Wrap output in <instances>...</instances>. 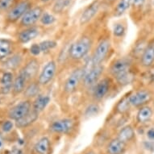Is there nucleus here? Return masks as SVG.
Masks as SVG:
<instances>
[{
    "mask_svg": "<svg viewBox=\"0 0 154 154\" xmlns=\"http://www.w3.org/2000/svg\"><path fill=\"white\" fill-rule=\"evenodd\" d=\"M91 40L87 36H83L72 45L69 50V55L75 61L81 60L89 53L91 47Z\"/></svg>",
    "mask_w": 154,
    "mask_h": 154,
    "instance_id": "1",
    "label": "nucleus"
},
{
    "mask_svg": "<svg viewBox=\"0 0 154 154\" xmlns=\"http://www.w3.org/2000/svg\"><path fill=\"white\" fill-rule=\"evenodd\" d=\"M84 68H78L73 70L66 79L64 85V91L66 93L71 94L76 91L82 80H83Z\"/></svg>",
    "mask_w": 154,
    "mask_h": 154,
    "instance_id": "2",
    "label": "nucleus"
},
{
    "mask_svg": "<svg viewBox=\"0 0 154 154\" xmlns=\"http://www.w3.org/2000/svg\"><path fill=\"white\" fill-rule=\"evenodd\" d=\"M32 8V3L28 0H24L11 8L8 13V20L15 22L25 15V13Z\"/></svg>",
    "mask_w": 154,
    "mask_h": 154,
    "instance_id": "3",
    "label": "nucleus"
},
{
    "mask_svg": "<svg viewBox=\"0 0 154 154\" xmlns=\"http://www.w3.org/2000/svg\"><path fill=\"white\" fill-rule=\"evenodd\" d=\"M111 48V42L107 39H104L99 42V44L95 48V51L91 58L94 66H99L106 58Z\"/></svg>",
    "mask_w": 154,
    "mask_h": 154,
    "instance_id": "4",
    "label": "nucleus"
},
{
    "mask_svg": "<svg viewBox=\"0 0 154 154\" xmlns=\"http://www.w3.org/2000/svg\"><path fill=\"white\" fill-rule=\"evenodd\" d=\"M43 13V8L41 7L37 6L35 8H31L30 10L28 11L25 13V15L21 18L20 24L23 27H27V28L32 27L34 24H35L41 20Z\"/></svg>",
    "mask_w": 154,
    "mask_h": 154,
    "instance_id": "5",
    "label": "nucleus"
},
{
    "mask_svg": "<svg viewBox=\"0 0 154 154\" xmlns=\"http://www.w3.org/2000/svg\"><path fill=\"white\" fill-rule=\"evenodd\" d=\"M31 108H32V104L30 101L28 100L22 101L11 108L8 112V116L13 120L17 121L19 119H21L26 116L32 111Z\"/></svg>",
    "mask_w": 154,
    "mask_h": 154,
    "instance_id": "6",
    "label": "nucleus"
},
{
    "mask_svg": "<svg viewBox=\"0 0 154 154\" xmlns=\"http://www.w3.org/2000/svg\"><path fill=\"white\" fill-rule=\"evenodd\" d=\"M104 67L102 65L94 66L92 68L88 69L84 73L83 83L86 86H92L98 83L99 78L101 77L102 73H103Z\"/></svg>",
    "mask_w": 154,
    "mask_h": 154,
    "instance_id": "7",
    "label": "nucleus"
},
{
    "mask_svg": "<svg viewBox=\"0 0 154 154\" xmlns=\"http://www.w3.org/2000/svg\"><path fill=\"white\" fill-rule=\"evenodd\" d=\"M56 69H57V66H56L55 61H48L45 66L38 78V83L41 86H45L49 83L55 75Z\"/></svg>",
    "mask_w": 154,
    "mask_h": 154,
    "instance_id": "8",
    "label": "nucleus"
},
{
    "mask_svg": "<svg viewBox=\"0 0 154 154\" xmlns=\"http://www.w3.org/2000/svg\"><path fill=\"white\" fill-rule=\"evenodd\" d=\"M101 6V2L100 0H94L87 8L83 11L82 13L80 19H79V23L81 25H84L89 23L90 21L93 19L97 13L99 12V8Z\"/></svg>",
    "mask_w": 154,
    "mask_h": 154,
    "instance_id": "9",
    "label": "nucleus"
},
{
    "mask_svg": "<svg viewBox=\"0 0 154 154\" xmlns=\"http://www.w3.org/2000/svg\"><path fill=\"white\" fill-rule=\"evenodd\" d=\"M74 124L71 119H61L53 121L50 125V130L53 132L67 134L73 128Z\"/></svg>",
    "mask_w": 154,
    "mask_h": 154,
    "instance_id": "10",
    "label": "nucleus"
},
{
    "mask_svg": "<svg viewBox=\"0 0 154 154\" xmlns=\"http://www.w3.org/2000/svg\"><path fill=\"white\" fill-rule=\"evenodd\" d=\"M130 61L124 58L118 59L115 61L110 68V72L112 75L117 79L125 73H128L130 69Z\"/></svg>",
    "mask_w": 154,
    "mask_h": 154,
    "instance_id": "11",
    "label": "nucleus"
},
{
    "mask_svg": "<svg viewBox=\"0 0 154 154\" xmlns=\"http://www.w3.org/2000/svg\"><path fill=\"white\" fill-rule=\"evenodd\" d=\"M150 98H151L150 94L147 91L143 90V91H137L131 96H129V102L132 106H140L149 102Z\"/></svg>",
    "mask_w": 154,
    "mask_h": 154,
    "instance_id": "12",
    "label": "nucleus"
},
{
    "mask_svg": "<svg viewBox=\"0 0 154 154\" xmlns=\"http://www.w3.org/2000/svg\"><path fill=\"white\" fill-rule=\"evenodd\" d=\"M39 33H40L39 29L36 27L32 26V27H29V28L22 31L18 35V39L20 43H28L37 37L39 35Z\"/></svg>",
    "mask_w": 154,
    "mask_h": 154,
    "instance_id": "13",
    "label": "nucleus"
},
{
    "mask_svg": "<svg viewBox=\"0 0 154 154\" xmlns=\"http://www.w3.org/2000/svg\"><path fill=\"white\" fill-rule=\"evenodd\" d=\"M110 89V80L108 79H104L99 82L95 86L94 91V96L96 99L100 100L103 99L106 94L108 93Z\"/></svg>",
    "mask_w": 154,
    "mask_h": 154,
    "instance_id": "14",
    "label": "nucleus"
},
{
    "mask_svg": "<svg viewBox=\"0 0 154 154\" xmlns=\"http://www.w3.org/2000/svg\"><path fill=\"white\" fill-rule=\"evenodd\" d=\"M38 117H39V113L32 110L26 116L15 122V126L19 128H23L26 127L30 126L31 124H32L34 122L37 120Z\"/></svg>",
    "mask_w": 154,
    "mask_h": 154,
    "instance_id": "15",
    "label": "nucleus"
},
{
    "mask_svg": "<svg viewBox=\"0 0 154 154\" xmlns=\"http://www.w3.org/2000/svg\"><path fill=\"white\" fill-rule=\"evenodd\" d=\"M34 150L37 154H49L51 150L50 140L48 137H44L35 143Z\"/></svg>",
    "mask_w": 154,
    "mask_h": 154,
    "instance_id": "16",
    "label": "nucleus"
},
{
    "mask_svg": "<svg viewBox=\"0 0 154 154\" xmlns=\"http://www.w3.org/2000/svg\"><path fill=\"white\" fill-rule=\"evenodd\" d=\"M28 81V79L26 78V76L22 72L19 73V75L15 78L14 82H13L12 91H14V93L20 94L24 91L25 88L27 87L26 85H27Z\"/></svg>",
    "mask_w": 154,
    "mask_h": 154,
    "instance_id": "17",
    "label": "nucleus"
},
{
    "mask_svg": "<svg viewBox=\"0 0 154 154\" xmlns=\"http://www.w3.org/2000/svg\"><path fill=\"white\" fill-rule=\"evenodd\" d=\"M38 69H39V63H38V61L36 60L33 59V60H31L24 66V68L23 69V70L21 71V72L26 76V78L29 81L30 79H32L36 75Z\"/></svg>",
    "mask_w": 154,
    "mask_h": 154,
    "instance_id": "18",
    "label": "nucleus"
},
{
    "mask_svg": "<svg viewBox=\"0 0 154 154\" xmlns=\"http://www.w3.org/2000/svg\"><path fill=\"white\" fill-rule=\"evenodd\" d=\"M49 102H50L49 96L39 94L35 98V101L33 103L32 110L37 113H41V111H43L46 108V106H48Z\"/></svg>",
    "mask_w": 154,
    "mask_h": 154,
    "instance_id": "19",
    "label": "nucleus"
},
{
    "mask_svg": "<svg viewBox=\"0 0 154 154\" xmlns=\"http://www.w3.org/2000/svg\"><path fill=\"white\" fill-rule=\"evenodd\" d=\"M13 74L11 72H6L3 73L1 79V92L4 94L10 93L13 87Z\"/></svg>",
    "mask_w": 154,
    "mask_h": 154,
    "instance_id": "20",
    "label": "nucleus"
},
{
    "mask_svg": "<svg viewBox=\"0 0 154 154\" xmlns=\"http://www.w3.org/2000/svg\"><path fill=\"white\" fill-rule=\"evenodd\" d=\"M125 144L120 141L118 138L111 140L107 145V153L108 154H122L125 149Z\"/></svg>",
    "mask_w": 154,
    "mask_h": 154,
    "instance_id": "21",
    "label": "nucleus"
},
{
    "mask_svg": "<svg viewBox=\"0 0 154 154\" xmlns=\"http://www.w3.org/2000/svg\"><path fill=\"white\" fill-rule=\"evenodd\" d=\"M131 3H132V0H118L116 8L114 9V16L119 17L124 15L131 7Z\"/></svg>",
    "mask_w": 154,
    "mask_h": 154,
    "instance_id": "22",
    "label": "nucleus"
},
{
    "mask_svg": "<svg viewBox=\"0 0 154 154\" xmlns=\"http://www.w3.org/2000/svg\"><path fill=\"white\" fill-rule=\"evenodd\" d=\"M134 137H135V132L133 128L131 126H125L119 131L117 138L124 144H127L128 142L133 139Z\"/></svg>",
    "mask_w": 154,
    "mask_h": 154,
    "instance_id": "23",
    "label": "nucleus"
},
{
    "mask_svg": "<svg viewBox=\"0 0 154 154\" xmlns=\"http://www.w3.org/2000/svg\"><path fill=\"white\" fill-rule=\"evenodd\" d=\"M154 61V46H149L144 49L141 57L142 65L145 67L152 66Z\"/></svg>",
    "mask_w": 154,
    "mask_h": 154,
    "instance_id": "24",
    "label": "nucleus"
},
{
    "mask_svg": "<svg viewBox=\"0 0 154 154\" xmlns=\"http://www.w3.org/2000/svg\"><path fill=\"white\" fill-rule=\"evenodd\" d=\"M72 0H55L52 11L55 14H61L71 5Z\"/></svg>",
    "mask_w": 154,
    "mask_h": 154,
    "instance_id": "25",
    "label": "nucleus"
},
{
    "mask_svg": "<svg viewBox=\"0 0 154 154\" xmlns=\"http://www.w3.org/2000/svg\"><path fill=\"white\" fill-rule=\"evenodd\" d=\"M11 42L5 39H0V60L8 57L11 53Z\"/></svg>",
    "mask_w": 154,
    "mask_h": 154,
    "instance_id": "26",
    "label": "nucleus"
},
{
    "mask_svg": "<svg viewBox=\"0 0 154 154\" xmlns=\"http://www.w3.org/2000/svg\"><path fill=\"white\" fill-rule=\"evenodd\" d=\"M22 60H23L22 56L20 54H15L12 57L7 59L3 64V66L6 69H15L20 65Z\"/></svg>",
    "mask_w": 154,
    "mask_h": 154,
    "instance_id": "27",
    "label": "nucleus"
},
{
    "mask_svg": "<svg viewBox=\"0 0 154 154\" xmlns=\"http://www.w3.org/2000/svg\"><path fill=\"white\" fill-rule=\"evenodd\" d=\"M40 94V84L32 82L30 83L24 90V96L27 98L37 97Z\"/></svg>",
    "mask_w": 154,
    "mask_h": 154,
    "instance_id": "28",
    "label": "nucleus"
},
{
    "mask_svg": "<svg viewBox=\"0 0 154 154\" xmlns=\"http://www.w3.org/2000/svg\"><path fill=\"white\" fill-rule=\"evenodd\" d=\"M152 111L150 107H148V106L142 107L137 114V120L140 123H145L149 121L152 117Z\"/></svg>",
    "mask_w": 154,
    "mask_h": 154,
    "instance_id": "29",
    "label": "nucleus"
},
{
    "mask_svg": "<svg viewBox=\"0 0 154 154\" xmlns=\"http://www.w3.org/2000/svg\"><path fill=\"white\" fill-rule=\"evenodd\" d=\"M130 105L131 104L129 102V97H125L117 103L116 106V111L117 113L124 114L128 111Z\"/></svg>",
    "mask_w": 154,
    "mask_h": 154,
    "instance_id": "30",
    "label": "nucleus"
},
{
    "mask_svg": "<svg viewBox=\"0 0 154 154\" xmlns=\"http://www.w3.org/2000/svg\"><path fill=\"white\" fill-rule=\"evenodd\" d=\"M40 21H41V23H42V24H44V25L48 26L55 23L56 17L52 14V13L45 11V12L43 13V15L41 16Z\"/></svg>",
    "mask_w": 154,
    "mask_h": 154,
    "instance_id": "31",
    "label": "nucleus"
},
{
    "mask_svg": "<svg viewBox=\"0 0 154 154\" xmlns=\"http://www.w3.org/2000/svg\"><path fill=\"white\" fill-rule=\"evenodd\" d=\"M39 45H40V47H41V52L46 53V52H48L50 49H53V48H55L57 44L54 41L47 40V41H42Z\"/></svg>",
    "mask_w": 154,
    "mask_h": 154,
    "instance_id": "32",
    "label": "nucleus"
},
{
    "mask_svg": "<svg viewBox=\"0 0 154 154\" xmlns=\"http://www.w3.org/2000/svg\"><path fill=\"white\" fill-rule=\"evenodd\" d=\"M126 31L125 26L122 23H116L113 26V34L116 37H122Z\"/></svg>",
    "mask_w": 154,
    "mask_h": 154,
    "instance_id": "33",
    "label": "nucleus"
},
{
    "mask_svg": "<svg viewBox=\"0 0 154 154\" xmlns=\"http://www.w3.org/2000/svg\"><path fill=\"white\" fill-rule=\"evenodd\" d=\"M117 82H119V85H121V86H124V85H128L132 81V75H131V73H127L124 75L120 76L119 78H117L116 79Z\"/></svg>",
    "mask_w": 154,
    "mask_h": 154,
    "instance_id": "34",
    "label": "nucleus"
},
{
    "mask_svg": "<svg viewBox=\"0 0 154 154\" xmlns=\"http://www.w3.org/2000/svg\"><path fill=\"white\" fill-rule=\"evenodd\" d=\"M15 0H0V11H4L12 7Z\"/></svg>",
    "mask_w": 154,
    "mask_h": 154,
    "instance_id": "35",
    "label": "nucleus"
},
{
    "mask_svg": "<svg viewBox=\"0 0 154 154\" xmlns=\"http://www.w3.org/2000/svg\"><path fill=\"white\" fill-rule=\"evenodd\" d=\"M99 106H97V105H91V106H89L86 110V116H94V115H95V114L98 113V111H99Z\"/></svg>",
    "mask_w": 154,
    "mask_h": 154,
    "instance_id": "36",
    "label": "nucleus"
},
{
    "mask_svg": "<svg viewBox=\"0 0 154 154\" xmlns=\"http://www.w3.org/2000/svg\"><path fill=\"white\" fill-rule=\"evenodd\" d=\"M13 127H14V124L10 120H7V121H4L2 124V130H3L4 132H9L12 130Z\"/></svg>",
    "mask_w": 154,
    "mask_h": 154,
    "instance_id": "37",
    "label": "nucleus"
},
{
    "mask_svg": "<svg viewBox=\"0 0 154 154\" xmlns=\"http://www.w3.org/2000/svg\"><path fill=\"white\" fill-rule=\"evenodd\" d=\"M30 52L34 56L39 55V54L41 53L40 45H37V44H34V45H32L31 46Z\"/></svg>",
    "mask_w": 154,
    "mask_h": 154,
    "instance_id": "38",
    "label": "nucleus"
},
{
    "mask_svg": "<svg viewBox=\"0 0 154 154\" xmlns=\"http://www.w3.org/2000/svg\"><path fill=\"white\" fill-rule=\"evenodd\" d=\"M145 2V0H132V4L136 7H140L143 5V3Z\"/></svg>",
    "mask_w": 154,
    "mask_h": 154,
    "instance_id": "39",
    "label": "nucleus"
},
{
    "mask_svg": "<svg viewBox=\"0 0 154 154\" xmlns=\"http://www.w3.org/2000/svg\"><path fill=\"white\" fill-rule=\"evenodd\" d=\"M147 135H148V137L149 139L154 140V128L149 129L148 132H147Z\"/></svg>",
    "mask_w": 154,
    "mask_h": 154,
    "instance_id": "40",
    "label": "nucleus"
},
{
    "mask_svg": "<svg viewBox=\"0 0 154 154\" xmlns=\"http://www.w3.org/2000/svg\"><path fill=\"white\" fill-rule=\"evenodd\" d=\"M4 144H5V142H4V139L3 137L0 135V152L2 151L3 149V147H4Z\"/></svg>",
    "mask_w": 154,
    "mask_h": 154,
    "instance_id": "41",
    "label": "nucleus"
},
{
    "mask_svg": "<svg viewBox=\"0 0 154 154\" xmlns=\"http://www.w3.org/2000/svg\"><path fill=\"white\" fill-rule=\"evenodd\" d=\"M106 3H107L108 4H113V3H115L116 2H117L118 0H104Z\"/></svg>",
    "mask_w": 154,
    "mask_h": 154,
    "instance_id": "42",
    "label": "nucleus"
},
{
    "mask_svg": "<svg viewBox=\"0 0 154 154\" xmlns=\"http://www.w3.org/2000/svg\"><path fill=\"white\" fill-rule=\"evenodd\" d=\"M41 2L43 3H50L52 1H55V0H41Z\"/></svg>",
    "mask_w": 154,
    "mask_h": 154,
    "instance_id": "43",
    "label": "nucleus"
},
{
    "mask_svg": "<svg viewBox=\"0 0 154 154\" xmlns=\"http://www.w3.org/2000/svg\"><path fill=\"white\" fill-rule=\"evenodd\" d=\"M86 154H96L95 152H93V151H90V152H87V153H86Z\"/></svg>",
    "mask_w": 154,
    "mask_h": 154,
    "instance_id": "44",
    "label": "nucleus"
},
{
    "mask_svg": "<svg viewBox=\"0 0 154 154\" xmlns=\"http://www.w3.org/2000/svg\"><path fill=\"white\" fill-rule=\"evenodd\" d=\"M153 79H154V75H153Z\"/></svg>",
    "mask_w": 154,
    "mask_h": 154,
    "instance_id": "45",
    "label": "nucleus"
},
{
    "mask_svg": "<svg viewBox=\"0 0 154 154\" xmlns=\"http://www.w3.org/2000/svg\"><path fill=\"white\" fill-rule=\"evenodd\" d=\"M153 3H154V0H153Z\"/></svg>",
    "mask_w": 154,
    "mask_h": 154,
    "instance_id": "46",
    "label": "nucleus"
}]
</instances>
